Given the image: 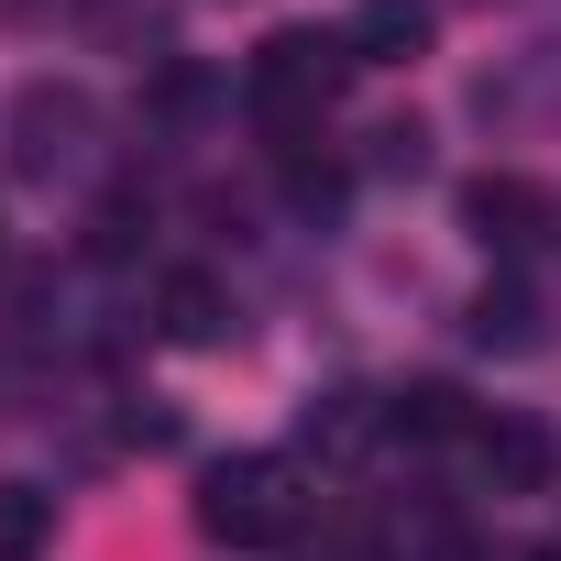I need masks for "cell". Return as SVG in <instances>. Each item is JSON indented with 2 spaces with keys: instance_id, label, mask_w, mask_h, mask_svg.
Segmentation results:
<instances>
[{
  "instance_id": "cell-2",
  "label": "cell",
  "mask_w": 561,
  "mask_h": 561,
  "mask_svg": "<svg viewBox=\"0 0 561 561\" xmlns=\"http://www.w3.org/2000/svg\"><path fill=\"white\" fill-rule=\"evenodd\" d=\"M198 528L231 539V550H275V539L298 528V473L275 462V451H231V462H209V473H198Z\"/></svg>"
},
{
  "instance_id": "cell-13",
  "label": "cell",
  "mask_w": 561,
  "mask_h": 561,
  "mask_svg": "<svg viewBox=\"0 0 561 561\" xmlns=\"http://www.w3.org/2000/svg\"><path fill=\"white\" fill-rule=\"evenodd\" d=\"M133 242H144V198H100V220H89V253H111V264H122Z\"/></svg>"
},
{
  "instance_id": "cell-5",
  "label": "cell",
  "mask_w": 561,
  "mask_h": 561,
  "mask_svg": "<svg viewBox=\"0 0 561 561\" xmlns=\"http://www.w3.org/2000/svg\"><path fill=\"white\" fill-rule=\"evenodd\" d=\"M550 220H561V209H550L528 176H462V231H473L484 253H528Z\"/></svg>"
},
{
  "instance_id": "cell-8",
  "label": "cell",
  "mask_w": 561,
  "mask_h": 561,
  "mask_svg": "<svg viewBox=\"0 0 561 561\" xmlns=\"http://www.w3.org/2000/svg\"><path fill=\"white\" fill-rule=\"evenodd\" d=\"M473 397L462 386H397L386 397V440H473Z\"/></svg>"
},
{
  "instance_id": "cell-6",
  "label": "cell",
  "mask_w": 561,
  "mask_h": 561,
  "mask_svg": "<svg viewBox=\"0 0 561 561\" xmlns=\"http://www.w3.org/2000/svg\"><path fill=\"white\" fill-rule=\"evenodd\" d=\"M353 67H419L430 56V0H364V12L342 23Z\"/></svg>"
},
{
  "instance_id": "cell-1",
  "label": "cell",
  "mask_w": 561,
  "mask_h": 561,
  "mask_svg": "<svg viewBox=\"0 0 561 561\" xmlns=\"http://www.w3.org/2000/svg\"><path fill=\"white\" fill-rule=\"evenodd\" d=\"M342 89H353V45H342V34H320V23L264 34V45H253V67H242V100H253V122H264L275 144L309 133Z\"/></svg>"
},
{
  "instance_id": "cell-3",
  "label": "cell",
  "mask_w": 561,
  "mask_h": 561,
  "mask_svg": "<svg viewBox=\"0 0 561 561\" xmlns=\"http://www.w3.org/2000/svg\"><path fill=\"white\" fill-rule=\"evenodd\" d=\"M89 133H100L89 89L78 78H34L12 100V176H78L89 165Z\"/></svg>"
},
{
  "instance_id": "cell-7",
  "label": "cell",
  "mask_w": 561,
  "mask_h": 561,
  "mask_svg": "<svg viewBox=\"0 0 561 561\" xmlns=\"http://www.w3.org/2000/svg\"><path fill=\"white\" fill-rule=\"evenodd\" d=\"M154 331L187 342V353H220L231 342V298L209 287V275H165V287H154Z\"/></svg>"
},
{
  "instance_id": "cell-14",
  "label": "cell",
  "mask_w": 561,
  "mask_h": 561,
  "mask_svg": "<svg viewBox=\"0 0 561 561\" xmlns=\"http://www.w3.org/2000/svg\"><path fill=\"white\" fill-rule=\"evenodd\" d=\"M419 561H484V539H462V528H419Z\"/></svg>"
},
{
  "instance_id": "cell-12",
  "label": "cell",
  "mask_w": 561,
  "mask_h": 561,
  "mask_svg": "<svg viewBox=\"0 0 561 561\" xmlns=\"http://www.w3.org/2000/svg\"><path fill=\"white\" fill-rule=\"evenodd\" d=\"M364 165H375V176H419V165H430V133H419V122H386Z\"/></svg>"
},
{
  "instance_id": "cell-11",
  "label": "cell",
  "mask_w": 561,
  "mask_h": 561,
  "mask_svg": "<svg viewBox=\"0 0 561 561\" xmlns=\"http://www.w3.org/2000/svg\"><path fill=\"white\" fill-rule=\"evenodd\" d=\"M45 528H56V495L0 484V561H34V550H45Z\"/></svg>"
},
{
  "instance_id": "cell-9",
  "label": "cell",
  "mask_w": 561,
  "mask_h": 561,
  "mask_svg": "<svg viewBox=\"0 0 561 561\" xmlns=\"http://www.w3.org/2000/svg\"><path fill=\"white\" fill-rule=\"evenodd\" d=\"M462 331H473L484 353H539V298H528V287H484V298L462 309Z\"/></svg>"
},
{
  "instance_id": "cell-4",
  "label": "cell",
  "mask_w": 561,
  "mask_h": 561,
  "mask_svg": "<svg viewBox=\"0 0 561 561\" xmlns=\"http://www.w3.org/2000/svg\"><path fill=\"white\" fill-rule=\"evenodd\" d=\"M473 462H484V484H495V495H550L561 440H550L539 419H517V408H484V419H473Z\"/></svg>"
},
{
  "instance_id": "cell-15",
  "label": "cell",
  "mask_w": 561,
  "mask_h": 561,
  "mask_svg": "<svg viewBox=\"0 0 561 561\" xmlns=\"http://www.w3.org/2000/svg\"><path fill=\"white\" fill-rule=\"evenodd\" d=\"M528 561H561V539H528Z\"/></svg>"
},
{
  "instance_id": "cell-10",
  "label": "cell",
  "mask_w": 561,
  "mask_h": 561,
  "mask_svg": "<svg viewBox=\"0 0 561 561\" xmlns=\"http://www.w3.org/2000/svg\"><path fill=\"white\" fill-rule=\"evenodd\" d=\"M375 430H386V408H364V397H309L298 408V451H353Z\"/></svg>"
}]
</instances>
